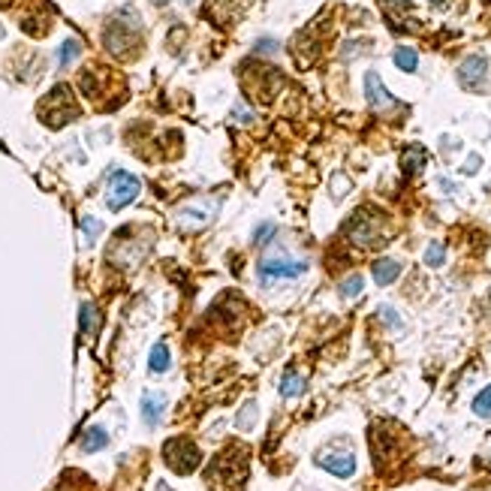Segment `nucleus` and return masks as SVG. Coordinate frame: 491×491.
I'll use <instances>...</instances> for the list:
<instances>
[{
    "label": "nucleus",
    "instance_id": "nucleus-8",
    "mask_svg": "<svg viewBox=\"0 0 491 491\" xmlns=\"http://www.w3.org/2000/svg\"><path fill=\"white\" fill-rule=\"evenodd\" d=\"M317 464L326 467L329 473H335L340 479H347V476L356 473V458H353V452H347V449H329V452H319L317 455Z\"/></svg>",
    "mask_w": 491,
    "mask_h": 491
},
{
    "label": "nucleus",
    "instance_id": "nucleus-6",
    "mask_svg": "<svg viewBox=\"0 0 491 491\" xmlns=\"http://www.w3.org/2000/svg\"><path fill=\"white\" fill-rule=\"evenodd\" d=\"M488 76H491V64L483 55L467 57V61L458 67V82H461V88H467V91H483Z\"/></svg>",
    "mask_w": 491,
    "mask_h": 491
},
{
    "label": "nucleus",
    "instance_id": "nucleus-12",
    "mask_svg": "<svg viewBox=\"0 0 491 491\" xmlns=\"http://www.w3.org/2000/svg\"><path fill=\"white\" fill-rule=\"evenodd\" d=\"M422 166H425V148L413 145V148H407V151L401 154V169H404L407 175H416Z\"/></svg>",
    "mask_w": 491,
    "mask_h": 491
},
{
    "label": "nucleus",
    "instance_id": "nucleus-7",
    "mask_svg": "<svg viewBox=\"0 0 491 491\" xmlns=\"http://www.w3.org/2000/svg\"><path fill=\"white\" fill-rule=\"evenodd\" d=\"M365 97H368V106L374 109V112H383L386 115V112H398V109H401V103L383 88V82H380L377 73H368L365 76Z\"/></svg>",
    "mask_w": 491,
    "mask_h": 491
},
{
    "label": "nucleus",
    "instance_id": "nucleus-1",
    "mask_svg": "<svg viewBox=\"0 0 491 491\" xmlns=\"http://www.w3.org/2000/svg\"><path fill=\"white\" fill-rule=\"evenodd\" d=\"M347 235H350V242L359 247H374L377 242H383V235H386V220H383V214L371 212V208H362V212H356L350 217Z\"/></svg>",
    "mask_w": 491,
    "mask_h": 491
},
{
    "label": "nucleus",
    "instance_id": "nucleus-28",
    "mask_svg": "<svg viewBox=\"0 0 491 491\" xmlns=\"http://www.w3.org/2000/svg\"><path fill=\"white\" fill-rule=\"evenodd\" d=\"M479 169V157H470V163L464 166V172H476Z\"/></svg>",
    "mask_w": 491,
    "mask_h": 491
},
{
    "label": "nucleus",
    "instance_id": "nucleus-5",
    "mask_svg": "<svg viewBox=\"0 0 491 491\" xmlns=\"http://www.w3.org/2000/svg\"><path fill=\"white\" fill-rule=\"evenodd\" d=\"M244 470H247V464H244V455H238L235 458V464H233V449L229 452H223V455H217L214 458V464L208 467V479L217 485V488H233V473L238 476V479H244Z\"/></svg>",
    "mask_w": 491,
    "mask_h": 491
},
{
    "label": "nucleus",
    "instance_id": "nucleus-29",
    "mask_svg": "<svg viewBox=\"0 0 491 491\" xmlns=\"http://www.w3.org/2000/svg\"><path fill=\"white\" fill-rule=\"evenodd\" d=\"M0 36H4V27H0Z\"/></svg>",
    "mask_w": 491,
    "mask_h": 491
},
{
    "label": "nucleus",
    "instance_id": "nucleus-25",
    "mask_svg": "<svg viewBox=\"0 0 491 491\" xmlns=\"http://www.w3.org/2000/svg\"><path fill=\"white\" fill-rule=\"evenodd\" d=\"M272 238H275V223H263L254 233V244H268Z\"/></svg>",
    "mask_w": 491,
    "mask_h": 491
},
{
    "label": "nucleus",
    "instance_id": "nucleus-17",
    "mask_svg": "<svg viewBox=\"0 0 491 491\" xmlns=\"http://www.w3.org/2000/svg\"><path fill=\"white\" fill-rule=\"evenodd\" d=\"M78 55H82V43H78V39H64L61 52H57V61H61V67H69Z\"/></svg>",
    "mask_w": 491,
    "mask_h": 491
},
{
    "label": "nucleus",
    "instance_id": "nucleus-11",
    "mask_svg": "<svg viewBox=\"0 0 491 491\" xmlns=\"http://www.w3.org/2000/svg\"><path fill=\"white\" fill-rule=\"evenodd\" d=\"M371 272H374V280H377L380 286H389L392 280H398V275H401V263H398V259H377Z\"/></svg>",
    "mask_w": 491,
    "mask_h": 491
},
{
    "label": "nucleus",
    "instance_id": "nucleus-4",
    "mask_svg": "<svg viewBox=\"0 0 491 491\" xmlns=\"http://www.w3.org/2000/svg\"><path fill=\"white\" fill-rule=\"evenodd\" d=\"M307 272L305 259H293V256H265L259 263V277L263 280H289Z\"/></svg>",
    "mask_w": 491,
    "mask_h": 491
},
{
    "label": "nucleus",
    "instance_id": "nucleus-22",
    "mask_svg": "<svg viewBox=\"0 0 491 491\" xmlns=\"http://www.w3.org/2000/svg\"><path fill=\"white\" fill-rule=\"evenodd\" d=\"M425 263L431 265V268H440L446 263V250H443V244H431L428 250H425Z\"/></svg>",
    "mask_w": 491,
    "mask_h": 491
},
{
    "label": "nucleus",
    "instance_id": "nucleus-30",
    "mask_svg": "<svg viewBox=\"0 0 491 491\" xmlns=\"http://www.w3.org/2000/svg\"><path fill=\"white\" fill-rule=\"evenodd\" d=\"M187 4H193V0H187Z\"/></svg>",
    "mask_w": 491,
    "mask_h": 491
},
{
    "label": "nucleus",
    "instance_id": "nucleus-27",
    "mask_svg": "<svg viewBox=\"0 0 491 491\" xmlns=\"http://www.w3.org/2000/svg\"><path fill=\"white\" fill-rule=\"evenodd\" d=\"M235 118H238V121H250V112H247L244 106H238V109H235Z\"/></svg>",
    "mask_w": 491,
    "mask_h": 491
},
{
    "label": "nucleus",
    "instance_id": "nucleus-14",
    "mask_svg": "<svg viewBox=\"0 0 491 491\" xmlns=\"http://www.w3.org/2000/svg\"><path fill=\"white\" fill-rule=\"evenodd\" d=\"M109 443V434H106V428H99V425H91L82 434V449L85 452H99Z\"/></svg>",
    "mask_w": 491,
    "mask_h": 491
},
{
    "label": "nucleus",
    "instance_id": "nucleus-3",
    "mask_svg": "<svg viewBox=\"0 0 491 491\" xmlns=\"http://www.w3.org/2000/svg\"><path fill=\"white\" fill-rule=\"evenodd\" d=\"M139 190H142V184H139L136 175L130 172H115L112 178H109V193H106V202L112 212H121L124 205H130L133 199L139 196Z\"/></svg>",
    "mask_w": 491,
    "mask_h": 491
},
{
    "label": "nucleus",
    "instance_id": "nucleus-26",
    "mask_svg": "<svg viewBox=\"0 0 491 491\" xmlns=\"http://www.w3.org/2000/svg\"><path fill=\"white\" fill-rule=\"evenodd\" d=\"M347 190H350L347 175H335V178H332V196L340 199V196H347Z\"/></svg>",
    "mask_w": 491,
    "mask_h": 491
},
{
    "label": "nucleus",
    "instance_id": "nucleus-23",
    "mask_svg": "<svg viewBox=\"0 0 491 491\" xmlns=\"http://www.w3.org/2000/svg\"><path fill=\"white\" fill-rule=\"evenodd\" d=\"M254 416H256V404H254V401H247V404L242 407V413H238V419H235V425L238 428H254Z\"/></svg>",
    "mask_w": 491,
    "mask_h": 491
},
{
    "label": "nucleus",
    "instance_id": "nucleus-10",
    "mask_svg": "<svg viewBox=\"0 0 491 491\" xmlns=\"http://www.w3.org/2000/svg\"><path fill=\"white\" fill-rule=\"evenodd\" d=\"M163 410H166V398L163 395H157V392H148L142 398V419H145V425H157L160 422V416H163Z\"/></svg>",
    "mask_w": 491,
    "mask_h": 491
},
{
    "label": "nucleus",
    "instance_id": "nucleus-19",
    "mask_svg": "<svg viewBox=\"0 0 491 491\" xmlns=\"http://www.w3.org/2000/svg\"><path fill=\"white\" fill-rule=\"evenodd\" d=\"M362 286H365L362 275H353V277H347L344 284H340V296H344V298H353V296L362 293Z\"/></svg>",
    "mask_w": 491,
    "mask_h": 491
},
{
    "label": "nucleus",
    "instance_id": "nucleus-24",
    "mask_svg": "<svg viewBox=\"0 0 491 491\" xmlns=\"http://www.w3.org/2000/svg\"><path fill=\"white\" fill-rule=\"evenodd\" d=\"M377 317L383 319V323H386L389 329H395V332H398V329H404V323H401V317L395 314V307H389V305L380 307V310H377Z\"/></svg>",
    "mask_w": 491,
    "mask_h": 491
},
{
    "label": "nucleus",
    "instance_id": "nucleus-18",
    "mask_svg": "<svg viewBox=\"0 0 491 491\" xmlns=\"http://www.w3.org/2000/svg\"><path fill=\"white\" fill-rule=\"evenodd\" d=\"M151 371L154 374H163V371L169 368V350H166V344H157L154 350H151Z\"/></svg>",
    "mask_w": 491,
    "mask_h": 491
},
{
    "label": "nucleus",
    "instance_id": "nucleus-9",
    "mask_svg": "<svg viewBox=\"0 0 491 491\" xmlns=\"http://www.w3.org/2000/svg\"><path fill=\"white\" fill-rule=\"evenodd\" d=\"M133 46H136V34L121 27V22H112L106 27V48L112 55H127Z\"/></svg>",
    "mask_w": 491,
    "mask_h": 491
},
{
    "label": "nucleus",
    "instance_id": "nucleus-2",
    "mask_svg": "<svg viewBox=\"0 0 491 491\" xmlns=\"http://www.w3.org/2000/svg\"><path fill=\"white\" fill-rule=\"evenodd\" d=\"M163 458H166V464L175 470V473H193V470L199 467V449L190 443V440L184 437H175V440H169V443L163 446Z\"/></svg>",
    "mask_w": 491,
    "mask_h": 491
},
{
    "label": "nucleus",
    "instance_id": "nucleus-16",
    "mask_svg": "<svg viewBox=\"0 0 491 491\" xmlns=\"http://www.w3.org/2000/svg\"><path fill=\"white\" fill-rule=\"evenodd\" d=\"M395 64H398V69H404V73H413V69L419 67V57H416L413 48L401 46V48H395Z\"/></svg>",
    "mask_w": 491,
    "mask_h": 491
},
{
    "label": "nucleus",
    "instance_id": "nucleus-15",
    "mask_svg": "<svg viewBox=\"0 0 491 491\" xmlns=\"http://www.w3.org/2000/svg\"><path fill=\"white\" fill-rule=\"evenodd\" d=\"M305 392V377L296 374V371H286L284 380H280V395L284 398H296Z\"/></svg>",
    "mask_w": 491,
    "mask_h": 491
},
{
    "label": "nucleus",
    "instance_id": "nucleus-13",
    "mask_svg": "<svg viewBox=\"0 0 491 491\" xmlns=\"http://www.w3.org/2000/svg\"><path fill=\"white\" fill-rule=\"evenodd\" d=\"M78 323H82V332L88 338L97 335V329H99V310H97V305L85 302L82 307H78Z\"/></svg>",
    "mask_w": 491,
    "mask_h": 491
},
{
    "label": "nucleus",
    "instance_id": "nucleus-20",
    "mask_svg": "<svg viewBox=\"0 0 491 491\" xmlns=\"http://www.w3.org/2000/svg\"><path fill=\"white\" fill-rule=\"evenodd\" d=\"M473 413H476V416H491V386H485L483 392L476 395V401H473Z\"/></svg>",
    "mask_w": 491,
    "mask_h": 491
},
{
    "label": "nucleus",
    "instance_id": "nucleus-21",
    "mask_svg": "<svg viewBox=\"0 0 491 491\" xmlns=\"http://www.w3.org/2000/svg\"><path fill=\"white\" fill-rule=\"evenodd\" d=\"M99 229H103V223H99L97 217H85V220H82V233H85V242H88V247H91V244L97 242Z\"/></svg>",
    "mask_w": 491,
    "mask_h": 491
}]
</instances>
